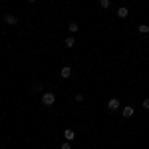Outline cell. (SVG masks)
Masks as SVG:
<instances>
[{
	"mask_svg": "<svg viewBox=\"0 0 149 149\" xmlns=\"http://www.w3.org/2000/svg\"><path fill=\"white\" fill-rule=\"evenodd\" d=\"M54 102H56V93L46 92L42 95V103H44V105H54Z\"/></svg>",
	"mask_w": 149,
	"mask_h": 149,
	"instance_id": "obj_1",
	"label": "cell"
},
{
	"mask_svg": "<svg viewBox=\"0 0 149 149\" xmlns=\"http://www.w3.org/2000/svg\"><path fill=\"white\" fill-rule=\"evenodd\" d=\"M107 109H109V111H115V109H119V100H117V97L109 100V102H107Z\"/></svg>",
	"mask_w": 149,
	"mask_h": 149,
	"instance_id": "obj_2",
	"label": "cell"
},
{
	"mask_svg": "<svg viewBox=\"0 0 149 149\" xmlns=\"http://www.w3.org/2000/svg\"><path fill=\"white\" fill-rule=\"evenodd\" d=\"M121 113H123V117H133V113H135V109H133L131 105H125V107L121 109Z\"/></svg>",
	"mask_w": 149,
	"mask_h": 149,
	"instance_id": "obj_3",
	"label": "cell"
},
{
	"mask_svg": "<svg viewBox=\"0 0 149 149\" xmlns=\"http://www.w3.org/2000/svg\"><path fill=\"white\" fill-rule=\"evenodd\" d=\"M4 22L10 24V26H14V24H18V18H16L14 14H6V16H4Z\"/></svg>",
	"mask_w": 149,
	"mask_h": 149,
	"instance_id": "obj_4",
	"label": "cell"
},
{
	"mask_svg": "<svg viewBox=\"0 0 149 149\" xmlns=\"http://www.w3.org/2000/svg\"><path fill=\"white\" fill-rule=\"evenodd\" d=\"M127 14H129V10H127L125 6H119V8H117V16H119V18H127Z\"/></svg>",
	"mask_w": 149,
	"mask_h": 149,
	"instance_id": "obj_5",
	"label": "cell"
},
{
	"mask_svg": "<svg viewBox=\"0 0 149 149\" xmlns=\"http://www.w3.org/2000/svg\"><path fill=\"white\" fill-rule=\"evenodd\" d=\"M60 76H62V78H70V76H72V68H70V66H64L62 72H60Z\"/></svg>",
	"mask_w": 149,
	"mask_h": 149,
	"instance_id": "obj_6",
	"label": "cell"
},
{
	"mask_svg": "<svg viewBox=\"0 0 149 149\" xmlns=\"http://www.w3.org/2000/svg\"><path fill=\"white\" fill-rule=\"evenodd\" d=\"M64 137L68 139V141H72V139L76 137V133H74V129H66V131H64Z\"/></svg>",
	"mask_w": 149,
	"mask_h": 149,
	"instance_id": "obj_7",
	"label": "cell"
},
{
	"mask_svg": "<svg viewBox=\"0 0 149 149\" xmlns=\"http://www.w3.org/2000/svg\"><path fill=\"white\" fill-rule=\"evenodd\" d=\"M64 44H66V46H68V48H74V46H76V40H74V38H72V36H68V38H66V42H64Z\"/></svg>",
	"mask_w": 149,
	"mask_h": 149,
	"instance_id": "obj_8",
	"label": "cell"
},
{
	"mask_svg": "<svg viewBox=\"0 0 149 149\" xmlns=\"http://www.w3.org/2000/svg\"><path fill=\"white\" fill-rule=\"evenodd\" d=\"M68 30H70V32H72V34H74V32H78V30H80V26H78V24H76V22H70Z\"/></svg>",
	"mask_w": 149,
	"mask_h": 149,
	"instance_id": "obj_9",
	"label": "cell"
},
{
	"mask_svg": "<svg viewBox=\"0 0 149 149\" xmlns=\"http://www.w3.org/2000/svg\"><path fill=\"white\" fill-rule=\"evenodd\" d=\"M141 34H149V26L147 24H139V28H137Z\"/></svg>",
	"mask_w": 149,
	"mask_h": 149,
	"instance_id": "obj_10",
	"label": "cell"
},
{
	"mask_svg": "<svg viewBox=\"0 0 149 149\" xmlns=\"http://www.w3.org/2000/svg\"><path fill=\"white\" fill-rule=\"evenodd\" d=\"M100 4H102V8H109V0H100Z\"/></svg>",
	"mask_w": 149,
	"mask_h": 149,
	"instance_id": "obj_11",
	"label": "cell"
},
{
	"mask_svg": "<svg viewBox=\"0 0 149 149\" xmlns=\"http://www.w3.org/2000/svg\"><path fill=\"white\" fill-rule=\"evenodd\" d=\"M143 107H145V109L149 111V97H147V100H143Z\"/></svg>",
	"mask_w": 149,
	"mask_h": 149,
	"instance_id": "obj_12",
	"label": "cell"
},
{
	"mask_svg": "<svg viewBox=\"0 0 149 149\" xmlns=\"http://www.w3.org/2000/svg\"><path fill=\"white\" fill-rule=\"evenodd\" d=\"M62 149H70V141H64L62 143Z\"/></svg>",
	"mask_w": 149,
	"mask_h": 149,
	"instance_id": "obj_13",
	"label": "cell"
},
{
	"mask_svg": "<svg viewBox=\"0 0 149 149\" xmlns=\"http://www.w3.org/2000/svg\"><path fill=\"white\" fill-rule=\"evenodd\" d=\"M28 2H38V0H28Z\"/></svg>",
	"mask_w": 149,
	"mask_h": 149,
	"instance_id": "obj_14",
	"label": "cell"
}]
</instances>
